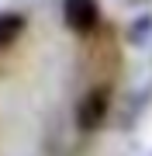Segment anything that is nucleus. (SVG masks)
<instances>
[{"mask_svg": "<svg viewBox=\"0 0 152 156\" xmlns=\"http://www.w3.org/2000/svg\"><path fill=\"white\" fill-rule=\"evenodd\" d=\"M128 4H145V0H128Z\"/></svg>", "mask_w": 152, "mask_h": 156, "instance_id": "39448f33", "label": "nucleus"}, {"mask_svg": "<svg viewBox=\"0 0 152 156\" xmlns=\"http://www.w3.org/2000/svg\"><path fill=\"white\" fill-rule=\"evenodd\" d=\"M24 31V17L14 11H0V49H7L17 35Z\"/></svg>", "mask_w": 152, "mask_h": 156, "instance_id": "7ed1b4c3", "label": "nucleus"}, {"mask_svg": "<svg viewBox=\"0 0 152 156\" xmlns=\"http://www.w3.org/2000/svg\"><path fill=\"white\" fill-rule=\"evenodd\" d=\"M62 21L76 35H93L100 24V4L97 0H62Z\"/></svg>", "mask_w": 152, "mask_h": 156, "instance_id": "f03ea898", "label": "nucleus"}, {"mask_svg": "<svg viewBox=\"0 0 152 156\" xmlns=\"http://www.w3.org/2000/svg\"><path fill=\"white\" fill-rule=\"evenodd\" d=\"M145 35H152V14H142V17H135V24H131V42L135 45L145 42Z\"/></svg>", "mask_w": 152, "mask_h": 156, "instance_id": "20e7f679", "label": "nucleus"}, {"mask_svg": "<svg viewBox=\"0 0 152 156\" xmlns=\"http://www.w3.org/2000/svg\"><path fill=\"white\" fill-rule=\"evenodd\" d=\"M107 108H111V90L107 87H93L86 90L83 101L76 104V128L79 132H97L107 118Z\"/></svg>", "mask_w": 152, "mask_h": 156, "instance_id": "f257e3e1", "label": "nucleus"}]
</instances>
